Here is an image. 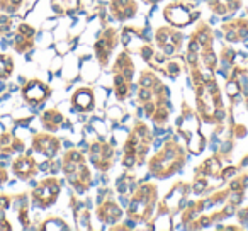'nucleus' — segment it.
Wrapping results in <instances>:
<instances>
[{"instance_id": "6", "label": "nucleus", "mask_w": 248, "mask_h": 231, "mask_svg": "<svg viewBox=\"0 0 248 231\" xmlns=\"http://www.w3.org/2000/svg\"><path fill=\"white\" fill-rule=\"evenodd\" d=\"M156 43H158V46L165 55H175L180 49L182 36L177 31H172V29H160L156 32Z\"/></svg>"}, {"instance_id": "22", "label": "nucleus", "mask_w": 248, "mask_h": 231, "mask_svg": "<svg viewBox=\"0 0 248 231\" xmlns=\"http://www.w3.org/2000/svg\"><path fill=\"white\" fill-rule=\"evenodd\" d=\"M9 28H11V21L5 15H0V36L9 32Z\"/></svg>"}, {"instance_id": "19", "label": "nucleus", "mask_w": 248, "mask_h": 231, "mask_svg": "<svg viewBox=\"0 0 248 231\" xmlns=\"http://www.w3.org/2000/svg\"><path fill=\"white\" fill-rule=\"evenodd\" d=\"M78 0H53V9L58 14H68L73 9H77Z\"/></svg>"}, {"instance_id": "14", "label": "nucleus", "mask_w": 248, "mask_h": 231, "mask_svg": "<svg viewBox=\"0 0 248 231\" xmlns=\"http://www.w3.org/2000/svg\"><path fill=\"white\" fill-rule=\"evenodd\" d=\"M14 173L19 179H29L36 173V163L32 156H21L14 162Z\"/></svg>"}, {"instance_id": "9", "label": "nucleus", "mask_w": 248, "mask_h": 231, "mask_svg": "<svg viewBox=\"0 0 248 231\" xmlns=\"http://www.w3.org/2000/svg\"><path fill=\"white\" fill-rule=\"evenodd\" d=\"M49 89L39 80H32L24 87V97L29 104H41L48 99Z\"/></svg>"}, {"instance_id": "4", "label": "nucleus", "mask_w": 248, "mask_h": 231, "mask_svg": "<svg viewBox=\"0 0 248 231\" xmlns=\"http://www.w3.org/2000/svg\"><path fill=\"white\" fill-rule=\"evenodd\" d=\"M156 199V189L153 185H141L136 190L135 197L131 200V206H129V214H131L135 219L141 221L152 214L153 204Z\"/></svg>"}, {"instance_id": "7", "label": "nucleus", "mask_w": 248, "mask_h": 231, "mask_svg": "<svg viewBox=\"0 0 248 231\" xmlns=\"http://www.w3.org/2000/svg\"><path fill=\"white\" fill-rule=\"evenodd\" d=\"M163 15H165V19L170 22V24L182 28V26H187L189 22H192L194 17H196L197 14H190V11L186 7V5L172 4V5H169V7L165 9Z\"/></svg>"}, {"instance_id": "17", "label": "nucleus", "mask_w": 248, "mask_h": 231, "mask_svg": "<svg viewBox=\"0 0 248 231\" xmlns=\"http://www.w3.org/2000/svg\"><path fill=\"white\" fill-rule=\"evenodd\" d=\"M211 5H213V11L216 14L226 15L230 12L236 11L240 7V2L238 0H211Z\"/></svg>"}, {"instance_id": "8", "label": "nucleus", "mask_w": 248, "mask_h": 231, "mask_svg": "<svg viewBox=\"0 0 248 231\" xmlns=\"http://www.w3.org/2000/svg\"><path fill=\"white\" fill-rule=\"evenodd\" d=\"M90 153H92V162L97 169L107 170L110 163H112V148L109 145H106V143H95Z\"/></svg>"}, {"instance_id": "13", "label": "nucleus", "mask_w": 248, "mask_h": 231, "mask_svg": "<svg viewBox=\"0 0 248 231\" xmlns=\"http://www.w3.org/2000/svg\"><path fill=\"white\" fill-rule=\"evenodd\" d=\"M224 32L230 41H241L248 36V21L247 19H240V21L228 22L224 26Z\"/></svg>"}, {"instance_id": "24", "label": "nucleus", "mask_w": 248, "mask_h": 231, "mask_svg": "<svg viewBox=\"0 0 248 231\" xmlns=\"http://www.w3.org/2000/svg\"><path fill=\"white\" fill-rule=\"evenodd\" d=\"M146 4H155V2H158V0H145Z\"/></svg>"}, {"instance_id": "18", "label": "nucleus", "mask_w": 248, "mask_h": 231, "mask_svg": "<svg viewBox=\"0 0 248 231\" xmlns=\"http://www.w3.org/2000/svg\"><path fill=\"white\" fill-rule=\"evenodd\" d=\"M62 123H63V116L60 112H56V110H48V112H45V116H43V124H45V128L49 129V131L58 129Z\"/></svg>"}, {"instance_id": "5", "label": "nucleus", "mask_w": 248, "mask_h": 231, "mask_svg": "<svg viewBox=\"0 0 248 231\" xmlns=\"http://www.w3.org/2000/svg\"><path fill=\"white\" fill-rule=\"evenodd\" d=\"M58 192H60L58 180L48 179V180H43V184H39L38 189L32 194V197H34V202L38 204L39 207H48L56 200Z\"/></svg>"}, {"instance_id": "15", "label": "nucleus", "mask_w": 248, "mask_h": 231, "mask_svg": "<svg viewBox=\"0 0 248 231\" xmlns=\"http://www.w3.org/2000/svg\"><path fill=\"white\" fill-rule=\"evenodd\" d=\"M121 214H123L121 209L114 202H110V200H107L106 204H102L99 209V217L102 221H106V223H114L116 219H119Z\"/></svg>"}, {"instance_id": "12", "label": "nucleus", "mask_w": 248, "mask_h": 231, "mask_svg": "<svg viewBox=\"0 0 248 231\" xmlns=\"http://www.w3.org/2000/svg\"><path fill=\"white\" fill-rule=\"evenodd\" d=\"M110 12L114 14V17L124 21V19H129L135 15L136 5L133 0H112V5H110Z\"/></svg>"}, {"instance_id": "16", "label": "nucleus", "mask_w": 248, "mask_h": 231, "mask_svg": "<svg viewBox=\"0 0 248 231\" xmlns=\"http://www.w3.org/2000/svg\"><path fill=\"white\" fill-rule=\"evenodd\" d=\"M73 104L78 107L80 110H89L93 106V95L92 90L89 89H80L78 92L73 95Z\"/></svg>"}, {"instance_id": "23", "label": "nucleus", "mask_w": 248, "mask_h": 231, "mask_svg": "<svg viewBox=\"0 0 248 231\" xmlns=\"http://www.w3.org/2000/svg\"><path fill=\"white\" fill-rule=\"evenodd\" d=\"M5 180H7V172H5L4 167L0 165V185H2V184H4Z\"/></svg>"}, {"instance_id": "20", "label": "nucleus", "mask_w": 248, "mask_h": 231, "mask_svg": "<svg viewBox=\"0 0 248 231\" xmlns=\"http://www.w3.org/2000/svg\"><path fill=\"white\" fill-rule=\"evenodd\" d=\"M12 66H14V63H12L11 56H2L0 55V77H9L12 72Z\"/></svg>"}, {"instance_id": "1", "label": "nucleus", "mask_w": 248, "mask_h": 231, "mask_svg": "<svg viewBox=\"0 0 248 231\" xmlns=\"http://www.w3.org/2000/svg\"><path fill=\"white\" fill-rule=\"evenodd\" d=\"M197 107L202 119L207 123H217L224 118L219 89L213 80H206L197 87Z\"/></svg>"}, {"instance_id": "2", "label": "nucleus", "mask_w": 248, "mask_h": 231, "mask_svg": "<svg viewBox=\"0 0 248 231\" xmlns=\"http://www.w3.org/2000/svg\"><path fill=\"white\" fill-rule=\"evenodd\" d=\"M184 163V152L177 143H169L150 163L152 175L163 179L172 175L175 170H179Z\"/></svg>"}, {"instance_id": "10", "label": "nucleus", "mask_w": 248, "mask_h": 231, "mask_svg": "<svg viewBox=\"0 0 248 231\" xmlns=\"http://www.w3.org/2000/svg\"><path fill=\"white\" fill-rule=\"evenodd\" d=\"M114 46H116V34H114L112 29H107L106 34L97 41V46H95V53L102 65L107 63V58H109V55L112 53Z\"/></svg>"}, {"instance_id": "3", "label": "nucleus", "mask_w": 248, "mask_h": 231, "mask_svg": "<svg viewBox=\"0 0 248 231\" xmlns=\"http://www.w3.org/2000/svg\"><path fill=\"white\" fill-rule=\"evenodd\" d=\"M63 170L66 173V179L78 192L87 190V187L90 185V173L83 163V156L78 152L66 153L63 160Z\"/></svg>"}, {"instance_id": "11", "label": "nucleus", "mask_w": 248, "mask_h": 231, "mask_svg": "<svg viewBox=\"0 0 248 231\" xmlns=\"http://www.w3.org/2000/svg\"><path fill=\"white\" fill-rule=\"evenodd\" d=\"M60 148V143L56 138H53V136H48V135H39L36 136L34 139V150L39 153H45L48 158H53V156L56 155V152H58Z\"/></svg>"}, {"instance_id": "21", "label": "nucleus", "mask_w": 248, "mask_h": 231, "mask_svg": "<svg viewBox=\"0 0 248 231\" xmlns=\"http://www.w3.org/2000/svg\"><path fill=\"white\" fill-rule=\"evenodd\" d=\"M22 0H0V11L4 12H16L21 7Z\"/></svg>"}]
</instances>
